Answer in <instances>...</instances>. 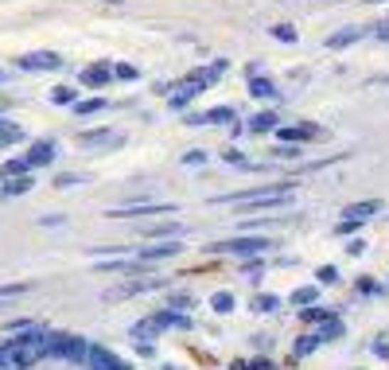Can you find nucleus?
<instances>
[{
    "label": "nucleus",
    "instance_id": "25",
    "mask_svg": "<svg viewBox=\"0 0 389 370\" xmlns=\"http://www.w3.org/2000/svg\"><path fill=\"white\" fill-rule=\"evenodd\" d=\"M156 335L160 332H156L152 319H137V324L129 327V339H137V343H156Z\"/></svg>",
    "mask_w": 389,
    "mask_h": 370
},
{
    "label": "nucleus",
    "instance_id": "45",
    "mask_svg": "<svg viewBox=\"0 0 389 370\" xmlns=\"http://www.w3.org/2000/svg\"><path fill=\"white\" fill-rule=\"evenodd\" d=\"M183 125H191V129H203V125H206V113H198V110H187V113H183Z\"/></svg>",
    "mask_w": 389,
    "mask_h": 370
},
{
    "label": "nucleus",
    "instance_id": "20",
    "mask_svg": "<svg viewBox=\"0 0 389 370\" xmlns=\"http://www.w3.org/2000/svg\"><path fill=\"white\" fill-rule=\"evenodd\" d=\"M105 105H110V102H105V97H102V90H97L94 97H78V102H74L70 110L78 113V117H94V113H102Z\"/></svg>",
    "mask_w": 389,
    "mask_h": 370
},
{
    "label": "nucleus",
    "instance_id": "32",
    "mask_svg": "<svg viewBox=\"0 0 389 370\" xmlns=\"http://www.w3.org/2000/svg\"><path fill=\"white\" fill-rule=\"evenodd\" d=\"M144 234L148 238H179V234H183V226H179V222H160V226H148Z\"/></svg>",
    "mask_w": 389,
    "mask_h": 370
},
{
    "label": "nucleus",
    "instance_id": "28",
    "mask_svg": "<svg viewBox=\"0 0 389 370\" xmlns=\"http://www.w3.org/2000/svg\"><path fill=\"white\" fill-rule=\"evenodd\" d=\"M288 300L296 304V308H308V304H319V285H304V289H296Z\"/></svg>",
    "mask_w": 389,
    "mask_h": 370
},
{
    "label": "nucleus",
    "instance_id": "26",
    "mask_svg": "<svg viewBox=\"0 0 389 370\" xmlns=\"http://www.w3.org/2000/svg\"><path fill=\"white\" fill-rule=\"evenodd\" d=\"M230 121H238L234 105H214V110H206V125H230Z\"/></svg>",
    "mask_w": 389,
    "mask_h": 370
},
{
    "label": "nucleus",
    "instance_id": "4",
    "mask_svg": "<svg viewBox=\"0 0 389 370\" xmlns=\"http://www.w3.org/2000/svg\"><path fill=\"white\" fill-rule=\"evenodd\" d=\"M66 67V59L59 51H28V55H20V70H28V74H51V70H63Z\"/></svg>",
    "mask_w": 389,
    "mask_h": 370
},
{
    "label": "nucleus",
    "instance_id": "19",
    "mask_svg": "<svg viewBox=\"0 0 389 370\" xmlns=\"http://www.w3.org/2000/svg\"><path fill=\"white\" fill-rule=\"evenodd\" d=\"M296 316H300L308 327H319V324H327V319H335L339 312H335V308H327V304H308V308H300Z\"/></svg>",
    "mask_w": 389,
    "mask_h": 370
},
{
    "label": "nucleus",
    "instance_id": "51",
    "mask_svg": "<svg viewBox=\"0 0 389 370\" xmlns=\"http://www.w3.org/2000/svg\"><path fill=\"white\" fill-rule=\"evenodd\" d=\"M230 370H250V363H242V359H238V363H230Z\"/></svg>",
    "mask_w": 389,
    "mask_h": 370
},
{
    "label": "nucleus",
    "instance_id": "34",
    "mask_svg": "<svg viewBox=\"0 0 389 370\" xmlns=\"http://www.w3.org/2000/svg\"><path fill=\"white\" fill-rule=\"evenodd\" d=\"M28 160L23 156H16V160H4V168H0V179H8V176H28Z\"/></svg>",
    "mask_w": 389,
    "mask_h": 370
},
{
    "label": "nucleus",
    "instance_id": "52",
    "mask_svg": "<svg viewBox=\"0 0 389 370\" xmlns=\"http://www.w3.org/2000/svg\"><path fill=\"white\" fill-rule=\"evenodd\" d=\"M366 4H385V0H366Z\"/></svg>",
    "mask_w": 389,
    "mask_h": 370
},
{
    "label": "nucleus",
    "instance_id": "48",
    "mask_svg": "<svg viewBox=\"0 0 389 370\" xmlns=\"http://www.w3.org/2000/svg\"><path fill=\"white\" fill-rule=\"evenodd\" d=\"M370 31H374V39H382V43H389V23H374Z\"/></svg>",
    "mask_w": 389,
    "mask_h": 370
},
{
    "label": "nucleus",
    "instance_id": "22",
    "mask_svg": "<svg viewBox=\"0 0 389 370\" xmlns=\"http://www.w3.org/2000/svg\"><path fill=\"white\" fill-rule=\"evenodd\" d=\"M382 211V199H362V203H351V207L343 211V218H362L366 222L370 215H378Z\"/></svg>",
    "mask_w": 389,
    "mask_h": 370
},
{
    "label": "nucleus",
    "instance_id": "5",
    "mask_svg": "<svg viewBox=\"0 0 389 370\" xmlns=\"http://www.w3.org/2000/svg\"><path fill=\"white\" fill-rule=\"evenodd\" d=\"M272 137H277L280 144H308V141H319L324 129H319L316 121H300V125H277Z\"/></svg>",
    "mask_w": 389,
    "mask_h": 370
},
{
    "label": "nucleus",
    "instance_id": "24",
    "mask_svg": "<svg viewBox=\"0 0 389 370\" xmlns=\"http://www.w3.org/2000/svg\"><path fill=\"white\" fill-rule=\"evenodd\" d=\"M280 304H284L280 296H272V292H257V296H253V304H250V308L257 312V316H272V312H280Z\"/></svg>",
    "mask_w": 389,
    "mask_h": 370
},
{
    "label": "nucleus",
    "instance_id": "16",
    "mask_svg": "<svg viewBox=\"0 0 389 370\" xmlns=\"http://www.w3.org/2000/svg\"><path fill=\"white\" fill-rule=\"evenodd\" d=\"M31 187H36V176H8L4 187H0V199H20V195H28Z\"/></svg>",
    "mask_w": 389,
    "mask_h": 370
},
{
    "label": "nucleus",
    "instance_id": "37",
    "mask_svg": "<svg viewBox=\"0 0 389 370\" xmlns=\"http://www.w3.org/2000/svg\"><path fill=\"white\" fill-rule=\"evenodd\" d=\"M300 148L304 144H277L269 156H277V160H300Z\"/></svg>",
    "mask_w": 389,
    "mask_h": 370
},
{
    "label": "nucleus",
    "instance_id": "18",
    "mask_svg": "<svg viewBox=\"0 0 389 370\" xmlns=\"http://www.w3.org/2000/svg\"><path fill=\"white\" fill-rule=\"evenodd\" d=\"M358 39H366L362 28H339L335 36H327V51H343V47H354Z\"/></svg>",
    "mask_w": 389,
    "mask_h": 370
},
{
    "label": "nucleus",
    "instance_id": "31",
    "mask_svg": "<svg viewBox=\"0 0 389 370\" xmlns=\"http://www.w3.org/2000/svg\"><path fill=\"white\" fill-rule=\"evenodd\" d=\"M51 102H55V105H66V110H70V105L78 102V86H55V90H51Z\"/></svg>",
    "mask_w": 389,
    "mask_h": 370
},
{
    "label": "nucleus",
    "instance_id": "12",
    "mask_svg": "<svg viewBox=\"0 0 389 370\" xmlns=\"http://www.w3.org/2000/svg\"><path fill=\"white\" fill-rule=\"evenodd\" d=\"M245 82H250V97H253V102H280V97H284V94L277 90V82H272L265 70H261V74H250Z\"/></svg>",
    "mask_w": 389,
    "mask_h": 370
},
{
    "label": "nucleus",
    "instance_id": "14",
    "mask_svg": "<svg viewBox=\"0 0 389 370\" xmlns=\"http://www.w3.org/2000/svg\"><path fill=\"white\" fill-rule=\"evenodd\" d=\"M86 366L90 370H129L121 363L117 355H113L110 347H102V343H90V355H86Z\"/></svg>",
    "mask_w": 389,
    "mask_h": 370
},
{
    "label": "nucleus",
    "instance_id": "49",
    "mask_svg": "<svg viewBox=\"0 0 389 370\" xmlns=\"http://www.w3.org/2000/svg\"><path fill=\"white\" fill-rule=\"evenodd\" d=\"M250 370H277V366H272L269 359H253V363H250Z\"/></svg>",
    "mask_w": 389,
    "mask_h": 370
},
{
    "label": "nucleus",
    "instance_id": "21",
    "mask_svg": "<svg viewBox=\"0 0 389 370\" xmlns=\"http://www.w3.org/2000/svg\"><path fill=\"white\" fill-rule=\"evenodd\" d=\"M324 347V343H319V335H316V327H311V332H304L300 339L292 343V355L296 359H308V355H316V351Z\"/></svg>",
    "mask_w": 389,
    "mask_h": 370
},
{
    "label": "nucleus",
    "instance_id": "46",
    "mask_svg": "<svg viewBox=\"0 0 389 370\" xmlns=\"http://www.w3.org/2000/svg\"><path fill=\"white\" fill-rule=\"evenodd\" d=\"M370 351H374L378 359H389V339H385V335H378V339L370 343Z\"/></svg>",
    "mask_w": 389,
    "mask_h": 370
},
{
    "label": "nucleus",
    "instance_id": "44",
    "mask_svg": "<svg viewBox=\"0 0 389 370\" xmlns=\"http://www.w3.org/2000/svg\"><path fill=\"white\" fill-rule=\"evenodd\" d=\"M78 184H86V176H78V171H70V176H59V179H55V187H63V191H70V187H78Z\"/></svg>",
    "mask_w": 389,
    "mask_h": 370
},
{
    "label": "nucleus",
    "instance_id": "10",
    "mask_svg": "<svg viewBox=\"0 0 389 370\" xmlns=\"http://www.w3.org/2000/svg\"><path fill=\"white\" fill-rule=\"evenodd\" d=\"M78 144L82 148H121L125 144V133H113V129H82Z\"/></svg>",
    "mask_w": 389,
    "mask_h": 370
},
{
    "label": "nucleus",
    "instance_id": "9",
    "mask_svg": "<svg viewBox=\"0 0 389 370\" xmlns=\"http://www.w3.org/2000/svg\"><path fill=\"white\" fill-rule=\"evenodd\" d=\"M156 324V332H168V327H179V332H191L195 327V319L187 316V312H179V308H168V304H164L160 312H152V316H148Z\"/></svg>",
    "mask_w": 389,
    "mask_h": 370
},
{
    "label": "nucleus",
    "instance_id": "3",
    "mask_svg": "<svg viewBox=\"0 0 389 370\" xmlns=\"http://www.w3.org/2000/svg\"><path fill=\"white\" fill-rule=\"evenodd\" d=\"M140 261H148V265H156V261H171L183 253V242L179 238H156L152 245H140V250H132Z\"/></svg>",
    "mask_w": 389,
    "mask_h": 370
},
{
    "label": "nucleus",
    "instance_id": "2",
    "mask_svg": "<svg viewBox=\"0 0 389 370\" xmlns=\"http://www.w3.org/2000/svg\"><path fill=\"white\" fill-rule=\"evenodd\" d=\"M47 355L66 359V363H86L90 339H82V335H51V339H47Z\"/></svg>",
    "mask_w": 389,
    "mask_h": 370
},
{
    "label": "nucleus",
    "instance_id": "23",
    "mask_svg": "<svg viewBox=\"0 0 389 370\" xmlns=\"http://www.w3.org/2000/svg\"><path fill=\"white\" fill-rule=\"evenodd\" d=\"M12 144H23V129L16 121L0 117V148H12Z\"/></svg>",
    "mask_w": 389,
    "mask_h": 370
},
{
    "label": "nucleus",
    "instance_id": "6",
    "mask_svg": "<svg viewBox=\"0 0 389 370\" xmlns=\"http://www.w3.org/2000/svg\"><path fill=\"white\" fill-rule=\"evenodd\" d=\"M226 70H230V63H226V59H211L206 67H195V70L187 74L183 82H191V86L198 90V94H206L211 86H218V78H222Z\"/></svg>",
    "mask_w": 389,
    "mask_h": 370
},
{
    "label": "nucleus",
    "instance_id": "17",
    "mask_svg": "<svg viewBox=\"0 0 389 370\" xmlns=\"http://www.w3.org/2000/svg\"><path fill=\"white\" fill-rule=\"evenodd\" d=\"M198 97V90L191 86V82H179L176 86V94H168V110H176V113H187L191 110V102Z\"/></svg>",
    "mask_w": 389,
    "mask_h": 370
},
{
    "label": "nucleus",
    "instance_id": "27",
    "mask_svg": "<svg viewBox=\"0 0 389 370\" xmlns=\"http://www.w3.org/2000/svg\"><path fill=\"white\" fill-rule=\"evenodd\" d=\"M269 36L277 39V43H288V47H292V43H300V31H296L292 23H272V28H269Z\"/></svg>",
    "mask_w": 389,
    "mask_h": 370
},
{
    "label": "nucleus",
    "instance_id": "29",
    "mask_svg": "<svg viewBox=\"0 0 389 370\" xmlns=\"http://www.w3.org/2000/svg\"><path fill=\"white\" fill-rule=\"evenodd\" d=\"M316 335H319V343H335L339 335H343V319L335 316V319H327V324H319Z\"/></svg>",
    "mask_w": 389,
    "mask_h": 370
},
{
    "label": "nucleus",
    "instance_id": "53",
    "mask_svg": "<svg viewBox=\"0 0 389 370\" xmlns=\"http://www.w3.org/2000/svg\"><path fill=\"white\" fill-rule=\"evenodd\" d=\"M164 370H179V366H164Z\"/></svg>",
    "mask_w": 389,
    "mask_h": 370
},
{
    "label": "nucleus",
    "instance_id": "38",
    "mask_svg": "<svg viewBox=\"0 0 389 370\" xmlns=\"http://www.w3.org/2000/svg\"><path fill=\"white\" fill-rule=\"evenodd\" d=\"M179 160H183L187 168H203V164L211 160V152H203V148H191V152H183V156H179Z\"/></svg>",
    "mask_w": 389,
    "mask_h": 370
},
{
    "label": "nucleus",
    "instance_id": "42",
    "mask_svg": "<svg viewBox=\"0 0 389 370\" xmlns=\"http://www.w3.org/2000/svg\"><path fill=\"white\" fill-rule=\"evenodd\" d=\"M316 281H319V285H339V269H335V265H319Z\"/></svg>",
    "mask_w": 389,
    "mask_h": 370
},
{
    "label": "nucleus",
    "instance_id": "41",
    "mask_svg": "<svg viewBox=\"0 0 389 370\" xmlns=\"http://www.w3.org/2000/svg\"><path fill=\"white\" fill-rule=\"evenodd\" d=\"M222 160H226L230 168H242V164H250V160H245V152H242V148H226V152H222Z\"/></svg>",
    "mask_w": 389,
    "mask_h": 370
},
{
    "label": "nucleus",
    "instance_id": "11",
    "mask_svg": "<svg viewBox=\"0 0 389 370\" xmlns=\"http://www.w3.org/2000/svg\"><path fill=\"white\" fill-rule=\"evenodd\" d=\"M144 215H176V203H132L110 211V218H144Z\"/></svg>",
    "mask_w": 389,
    "mask_h": 370
},
{
    "label": "nucleus",
    "instance_id": "15",
    "mask_svg": "<svg viewBox=\"0 0 389 370\" xmlns=\"http://www.w3.org/2000/svg\"><path fill=\"white\" fill-rule=\"evenodd\" d=\"M277 125H280V113L277 110H261V113H253V117L245 121V133L265 137V133H277Z\"/></svg>",
    "mask_w": 389,
    "mask_h": 370
},
{
    "label": "nucleus",
    "instance_id": "50",
    "mask_svg": "<svg viewBox=\"0 0 389 370\" xmlns=\"http://www.w3.org/2000/svg\"><path fill=\"white\" fill-rule=\"evenodd\" d=\"M39 226H63V215H47V218H39Z\"/></svg>",
    "mask_w": 389,
    "mask_h": 370
},
{
    "label": "nucleus",
    "instance_id": "30",
    "mask_svg": "<svg viewBox=\"0 0 389 370\" xmlns=\"http://www.w3.org/2000/svg\"><path fill=\"white\" fill-rule=\"evenodd\" d=\"M113 82H140L137 63H113Z\"/></svg>",
    "mask_w": 389,
    "mask_h": 370
},
{
    "label": "nucleus",
    "instance_id": "40",
    "mask_svg": "<svg viewBox=\"0 0 389 370\" xmlns=\"http://www.w3.org/2000/svg\"><path fill=\"white\" fill-rule=\"evenodd\" d=\"M242 273H250V277H261V273H265L261 253H257V258H242Z\"/></svg>",
    "mask_w": 389,
    "mask_h": 370
},
{
    "label": "nucleus",
    "instance_id": "13",
    "mask_svg": "<svg viewBox=\"0 0 389 370\" xmlns=\"http://www.w3.org/2000/svg\"><path fill=\"white\" fill-rule=\"evenodd\" d=\"M78 82H82V86H90V90H105L113 82V63H105V59L102 63H90V67L78 74Z\"/></svg>",
    "mask_w": 389,
    "mask_h": 370
},
{
    "label": "nucleus",
    "instance_id": "33",
    "mask_svg": "<svg viewBox=\"0 0 389 370\" xmlns=\"http://www.w3.org/2000/svg\"><path fill=\"white\" fill-rule=\"evenodd\" d=\"M234 304H238L234 292H214L211 296V308L218 312V316H230V312H234Z\"/></svg>",
    "mask_w": 389,
    "mask_h": 370
},
{
    "label": "nucleus",
    "instance_id": "35",
    "mask_svg": "<svg viewBox=\"0 0 389 370\" xmlns=\"http://www.w3.org/2000/svg\"><path fill=\"white\" fill-rule=\"evenodd\" d=\"M31 292V281H16V285H0V304L4 300H16V296Z\"/></svg>",
    "mask_w": 389,
    "mask_h": 370
},
{
    "label": "nucleus",
    "instance_id": "7",
    "mask_svg": "<svg viewBox=\"0 0 389 370\" xmlns=\"http://www.w3.org/2000/svg\"><path fill=\"white\" fill-rule=\"evenodd\" d=\"M168 281H160V277H152V273H144L140 281H125V285H117V289H105V300H125V296H140V292H156V289H164Z\"/></svg>",
    "mask_w": 389,
    "mask_h": 370
},
{
    "label": "nucleus",
    "instance_id": "43",
    "mask_svg": "<svg viewBox=\"0 0 389 370\" xmlns=\"http://www.w3.org/2000/svg\"><path fill=\"white\" fill-rule=\"evenodd\" d=\"M168 308H195V296H187V292H171V296H168Z\"/></svg>",
    "mask_w": 389,
    "mask_h": 370
},
{
    "label": "nucleus",
    "instance_id": "39",
    "mask_svg": "<svg viewBox=\"0 0 389 370\" xmlns=\"http://www.w3.org/2000/svg\"><path fill=\"white\" fill-rule=\"evenodd\" d=\"M362 226H366L362 218H339V222H335V234H343V238H346V234H358Z\"/></svg>",
    "mask_w": 389,
    "mask_h": 370
},
{
    "label": "nucleus",
    "instance_id": "47",
    "mask_svg": "<svg viewBox=\"0 0 389 370\" xmlns=\"http://www.w3.org/2000/svg\"><path fill=\"white\" fill-rule=\"evenodd\" d=\"M346 253H351V258H362V253H366V242H362V238H354V242L346 245Z\"/></svg>",
    "mask_w": 389,
    "mask_h": 370
},
{
    "label": "nucleus",
    "instance_id": "8",
    "mask_svg": "<svg viewBox=\"0 0 389 370\" xmlns=\"http://www.w3.org/2000/svg\"><path fill=\"white\" fill-rule=\"evenodd\" d=\"M23 160H28V168L36 171V168H51L55 160H59V144L51 141V137H43V141H31L28 144V156H23Z\"/></svg>",
    "mask_w": 389,
    "mask_h": 370
},
{
    "label": "nucleus",
    "instance_id": "36",
    "mask_svg": "<svg viewBox=\"0 0 389 370\" xmlns=\"http://www.w3.org/2000/svg\"><path fill=\"white\" fill-rule=\"evenodd\" d=\"M354 285H358V292H362V296H382V292L389 289V285H378L374 277H358Z\"/></svg>",
    "mask_w": 389,
    "mask_h": 370
},
{
    "label": "nucleus",
    "instance_id": "1",
    "mask_svg": "<svg viewBox=\"0 0 389 370\" xmlns=\"http://www.w3.org/2000/svg\"><path fill=\"white\" fill-rule=\"evenodd\" d=\"M265 250H272V238H261V234H242V238H226V242L206 245V253H230V258H257Z\"/></svg>",
    "mask_w": 389,
    "mask_h": 370
},
{
    "label": "nucleus",
    "instance_id": "54",
    "mask_svg": "<svg viewBox=\"0 0 389 370\" xmlns=\"http://www.w3.org/2000/svg\"><path fill=\"white\" fill-rule=\"evenodd\" d=\"M0 82H4V70H0Z\"/></svg>",
    "mask_w": 389,
    "mask_h": 370
}]
</instances>
